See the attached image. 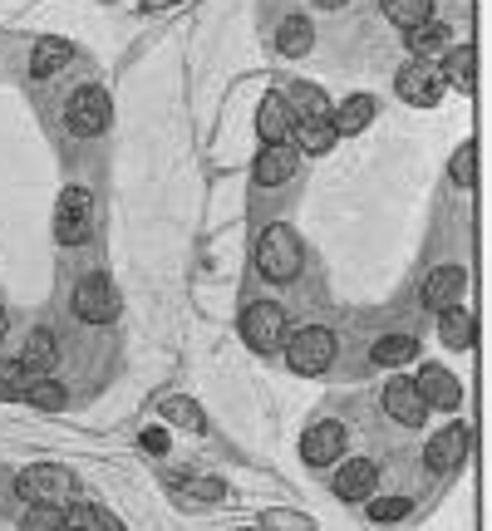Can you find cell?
<instances>
[{
	"label": "cell",
	"mask_w": 492,
	"mask_h": 531,
	"mask_svg": "<svg viewBox=\"0 0 492 531\" xmlns=\"http://www.w3.org/2000/svg\"><path fill=\"white\" fill-rule=\"evenodd\" d=\"M256 266H261V276L266 281H296V271H301V241L291 227H266L261 236V246H256Z\"/></svg>",
	"instance_id": "1"
},
{
	"label": "cell",
	"mask_w": 492,
	"mask_h": 531,
	"mask_svg": "<svg viewBox=\"0 0 492 531\" xmlns=\"http://www.w3.org/2000/svg\"><path fill=\"white\" fill-rule=\"evenodd\" d=\"M55 236L60 246H84L94 236V192L89 187H64L55 202Z\"/></svg>",
	"instance_id": "2"
},
{
	"label": "cell",
	"mask_w": 492,
	"mask_h": 531,
	"mask_svg": "<svg viewBox=\"0 0 492 531\" xmlns=\"http://www.w3.org/2000/svg\"><path fill=\"white\" fill-rule=\"evenodd\" d=\"M15 492L25 502H40V507H64L74 502V472L69 468H55V463H40V468H25Z\"/></svg>",
	"instance_id": "3"
},
{
	"label": "cell",
	"mask_w": 492,
	"mask_h": 531,
	"mask_svg": "<svg viewBox=\"0 0 492 531\" xmlns=\"http://www.w3.org/2000/svg\"><path fill=\"white\" fill-rule=\"evenodd\" d=\"M242 340L256 354H271L286 340V310L276 300H251L242 310Z\"/></svg>",
	"instance_id": "4"
},
{
	"label": "cell",
	"mask_w": 492,
	"mask_h": 531,
	"mask_svg": "<svg viewBox=\"0 0 492 531\" xmlns=\"http://www.w3.org/2000/svg\"><path fill=\"white\" fill-rule=\"evenodd\" d=\"M394 89H399V99L404 104H414V109H433L438 99H443V69L433 64V59H409L404 69H399V79H394Z\"/></svg>",
	"instance_id": "5"
},
{
	"label": "cell",
	"mask_w": 492,
	"mask_h": 531,
	"mask_svg": "<svg viewBox=\"0 0 492 531\" xmlns=\"http://www.w3.org/2000/svg\"><path fill=\"white\" fill-rule=\"evenodd\" d=\"M286 364H291L296 374H325V369L335 364V335L320 330V325H310V330H301V335H291Z\"/></svg>",
	"instance_id": "6"
},
{
	"label": "cell",
	"mask_w": 492,
	"mask_h": 531,
	"mask_svg": "<svg viewBox=\"0 0 492 531\" xmlns=\"http://www.w3.org/2000/svg\"><path fill=\"white\" fill-rule=\"evenodd\" d=\"M64 128H69L74 138H99V133L109 128V94L94 89V84H84V89L69 99V109H64Z\"/></svg>",
	"instance_id": "7"
},
{
	"label": "cell",
	"mask_w": 492,
	"mask_h": 531,
	"mask_svg": "<svg viewBox=\"0 0 492 531\" xmlns=\"http://www.w3.org/2000/svg\"><path fill=\"white\" fill-rule=\"evenodd\" d=\"M74 315H79L84 325H109V320L119 315L114 281H109V276H84V281L74 286Z\"/></svg>",
	"instance_id": "8"
},
{
	"label": "cell",
	"mask_w": 492,
	"mask_h": 531,
	"mask_svg": "<svg viewBox=\"0 0 492 531\" xmlns=\"http://www.w3.org/2000/svg\"><path fill=\"white\" fill-rule=\"evenodd\" d=\"M340 453H345V423H335V418H325V423H315L306 438H301V458H306L310 468H325V463H340Z\"/></svg>",
	"instance_id": "9"
},
{
	"label": "cell",
	"mask_w": 492,
	"mask_h": 531,
	"mask_svg": "<svg viewBox=\"0 0 492 531\" xmlns=\"http://www.w3.org/2000/svg\"><path fill=\"white\" fill-rule=\"evenodd\" d=\"M384 413H389L394 423H404V428H419V423L429 418V404H424V394L414 389V379H394V384H384Z\"/></svg>",
	"instance_id": "10"
},
{
	"label": "cell",
	"mask_w": 492,
	"mask_h": 531,
	"mask_svg": "<svg viewBox=\"0 0 492 531\" xmlns=\"http://www.w3.org/2000/svg\"><path fill=\"white\" fill-rule=\"evenodd\" d=\"M374 487H379V468L369 458H350L335 472V497H345V502H369Z\"/></svg>",
	"instance_id": "11"
},
{
	"label": "cell",
	"mask_w": 492,
	"mask_h": 531,
	"mask_svg": "<svg viewBox=\"0 0 492 531\" xmlns=\"http://www.w3.org/2000/svg\"><path fill=\"white\" fill-rule=\"evenodd\" d=\"M414 389L424 394V404H429V409H458V399H463L458 379H453L443 364H424V369H419V379H414Z\"/></svg>",
	"instance_id": "12"
},
{
	"label": "cell",
	"mask_w": 492,
	"mask_h": 531,
	"mask_svg": "<svg viewBox=\"0 0 492 531\" xmlns=\"http://www.w3.org/2000/svg\"><path fill=\"white\" fill-rule=\"evenodd\" d=\"M463 458H468V428H463V423H448L443 433H433V438H429V453H424V463H429L433 472L458 468Z\"/></svg>",
	"instance_id": "13"
},
{
	"label": "cell",
	"mask_w": 492,
	"mask_h": 531,
	"mask_svg": "<svg viewBox=\"0 0 492 531\" xmlns=\"http://www.w3.org/2000/svg\"><path fill=\"white\" fill-rule=\"evenodd\" d=\"M463 266H433V276L424 281V305H433V310H448V305H458V295H463Z\"/></svg>",
	"instance_id": "14"
},
{
	"label": "cell",
	"mask_w": 492,
	"mask_h": 531,
	"mask_svg": "<svg viewBox=\"0 0 492 531\" xmlns=\"http://www.w3.org/2000/svg\"><path fill=\"white\" fill-rule=\"evenodd\" d=\"M256 133H261V143H286L291 138V104H286V94H266L261 99Z\"/></svg>",
	"instance_id": "15"
},
{
	"label": "cell",
	"mask_w": 492,
	"mask_h": 531,
	"mask_svg": "<svg viewBox=\"0 0 492 531\" xmlns=\"http://www.w3.org/2000/svg\"><path fill=\"white\" fill-rule=\"evenodd\" d=\"M291 177H296V148L266 143V153L256 158V182L261 187H276V182H291Z\"/></svg>",
	"instance_id": "16"
},
{
	"label": "cell",
	"mask_w": 492,
	"mask_h": 531,
	"mask_svg": "<svg viewBox=\"0 0 492 531\" xmlns=\"http://www.w3.org/2000/svg\"><path fill=\"white\" fill-rule=\"evenodd\" d=\"M64 531H123V522L99 502H74L64 512Z\"/></svg>",
	"instance_id": "17"
},
{
	"label": "cell",
	"mask_w": 492,
	"mask_h": 531,
	"mask_svg": "<svg viewBox=\"0 0 492 531\" xmlns=\"http://www.w3.org/2000/svg\"><path fill=\"white\" fill-rule=\"evenodd\" d=\"M69 59H74V45H69V40H40L35 55H30V74H35V79H55V74L69 69Z\"/></svg>",
	"instance_id": "18"
},
{
	"label": "cell",
	"mask_w": 492,
	"mask_h": 531,
	"mask_svg": "<svg viewBox=\"0 0 492 531\" xmlns=\"http://www.w3.org/2000/svg\"><path fill=\"white\" fill-rule=\"evenodd\" d=\"M438 335H443L448 350H473V315H468L463 305H448V310L438 315Z\"/></svg>",
	"instance_id": "19"
},
{
	"label": "cell",
	"mask_w": 492,
	"mask_h": 531,
	"mask_svg": "<svg viewBox=\"0 0 492 531\" xmlns=\"http://www.w3.org/2000/svg\"><path fill=\"white\" fill-rule=\"evenodd\" d=\"M335 123L330 118H296V148L301 153H330L335 148Z\"/></svg>",
	"instance_id": "20"
},
{
	"label": "cell",
	"mask_w": 492,
	"mask_h": 531,
	"mask_svg": "<svg viewBox=\"0 0 492 531\" xmlns=\"http://www.w3.org/2000/svg\"><path fill=\"white\" fill-rule=\"evenodd\" d=\"M369 118H374V99L369 94H350L340 109H335V133H365L369 128Z\"/></svg>",
	"instance_id": "21"
},
{
	"label": "cell",
	"mask_w": 492,
	"mask_h": 531,
	"mask_svg": "<svg viewBox=\"0 0 492 531\" xmlns=\"http://www.w3.org/2000/svg\"><path fill=\"white\" fill-rule=\"evenodd\" d=\"M276 45H281V55H291V59L310 55L315 35H310V20H306V15H291V20H281V30H276Z\"/></svg>",
	"instance_id": "22"
},
{
	"label": "cell",
	"mask_w": 492,
	"mask_h": 531,
	"mask_svg": "<svg viewBox=\"0 0 492 531\" xmlns=\"http://www.w3.org/2000/svg\"><path fill=\"white\" fill-rule=\"evenodd\" d=\"M409 45H414V55L419 59H433L448 50V25L443 20H424V25H414L409 30Z\"/></svg>",
	"instance_id": "23"
},
{
	"label": "cell",
	"mask_w": 492,
	"mask_h": 531,
	"mask_svg": "<svg viewBox=\"0 0 492 531\" xmlns=\"http://www.w3.org/2000/svg\"><path fill=\"white\" fill-rule=\"evenodd\" d=\"M443 55H448V64H443V69H448V74H443V84H453V89H463V94H468V89H473V45H448V50H443Z\"/></svg>",
	"instance_id": "24"
},
{
	"label": "cell",
	"mask_w": 492,
	"mask_h": 531,
	"mask_svg": "<svg viewBox=\"0 0 492 531\" xmlns=\"http://www.w3.org/2000/svg\"><path fill=\"white\" fill-rule=\"evenodd\" d=\"M55 350H60V340H55L50 330H30V340H25V354H20V364H25L30 374H40V369H50V364H55Z\"/></svg>",
	"instance_id": "25"
},
{
	"label": "cell",
	"mask_w": 492,
	"mask_h": 531,
	"mask_svg": "<svg viewBox=\"0 0 492 531\" xmlns=\"http://www.w3.org/2000/svg\"><path fill=\"white\" fill-rule=\"evenodd\" d=\"M158 409H163V418H168V423H178V428H187V433H202V428H207L202 409H197L192 399H183V394H168Z\"/></svg>",
	"instance_id": "26"
},
{
	"label": "cell",
	"mask_w": 492,
	"mask_h": 531,
	"mask_svg": "<svg viewBox=\"0 0 492 531\" xmlns=\"http://www.w3.org/2000/svg\"><path fill=\"white\" fill-rule=\"evenodd\" d=\"M384 15H389L399 30H414V25L433 20V0H384Z\"/></svg>",
	"instance_id": "27"
},
{
	"label": "cell",
	"mask_w": 492,
	"mask_h": 531,
	"mask_svg": "<svg viewBox=\"0 0 492 531\" xmlns=\"http://www.w3.org/2000/svg\"><path fill=\"white\" fill-rule=\"evenodd\" d=\"M296 118H330V99L315 89V84H291V99H286Z\"/></svg>",
	"instance_id": "28"
},
{
	"label": "cell",
	"mask_w": 492,
	"mask_h": 531,
	"mask_svg": "<svg viewBox=\"0 0 492 531\" xmlns=\"http://www.w3.org/2000/svg\"><path fill=\"white\" fill-rule=\"evenodd\" d=\"M414 354H419V340H414V335H384V340L374 345V364H389V369H394V364H409Z\"/></svg>",
	"instance_id": "29"
},
{
	"label": "cell",
	"mask_w": 492,
	"mask_h": 531,
	"mask_svg": "<svg viewBox=\"0 0 492 531\" xmlns=\"http://www.w3.org/2000/svg\"><path fill=\"white\" fill-rule=\"evenodd\" d=\"M30 379H35V374H30L20 359H5V364H0V399H25V394H30Z\"/></svg>",
	"instance_id": "30"
},
{
	"label": "cell",
	"mask_w": 492,
	"mask_h": 531,
	"mask_svg": "<svg viewBox=\"0 0 492 531\" xmlns=\"http://www.w3.org/2000/svg\"><path fill=\"white\" fill-rule=\"evenodd\" d=\"M25 404H35V409L55 413V409H64V389H60V384H55V379H45V374H35V379H30V394H25Z\"/></svg>",
	"instance_id": "31"
},
{
	"label": "cell",
	"mask_w": 492,
	"mask_h": 531,
	"mask_svg": "<svg viewBox=\"0 0 492 531\" xmlns=\"http://www.w3.org/2000/svg\"><path fill=\"white\" fill-rule=\"evenodd\" d=\"M173 487L183 497H202V502H222L227 497V482H217V477H173Z\"/></svg>",
	"instance_id": "32"
},
{
	"label": "cell",
	"mask_w": 492,
	"mask_h": 531,
	"mask_svg": "<svg viewBox=\"0 0 492 531\" xmlns=\"http://www.w3.org/2000/svg\"><path fill=\"white\" fill-rule=\"evenodd\" d=\"M448 173H453L458 187H478V148H473V143H463V148L453 153V168H448Z\"/></svg>",
	"instance_id": "33"
},
{
	"label": "cell",
	"mask_w": 492,
	"mask_h": 531,
	"mask_svg": "<svg viewBox=\"0 0 492 531\" xmlns=\"http://www.w3.org/2000/svg\"><path fill=\"white\" fill-rule=\"evenodd\" d=\"M409 517V497H369V522H399Z\"/></svg>",
	"instance_id": "34"
},
{
	"label": "cell",
	"mask_w": 492,
	"mask_h": 531,
	"mask_svg": "<svg viewBox=\"0 0 492 531\" xmlns=\"http://www.w3.org/2000/svg\"><path fill=\"white\" fill-rule=\"evenodd\" d=\"M25 531H64V507H40V502H30Z\"/></svg>",
	"instance_id": "35"
},
{
	"label": "cell",
	"mask_w": 492,
	"mask_h": 531,
	"mask_svg": "<svg viewBox=\"0 0 492 531\" xmlns=\"http://www.w3.org/2000/svg\"><path fill=\"white\" fill-rule=\"evenodd\" d=\"M143 448H148V453H168V433H163V428H148V433H143Z\"/></svg>",
	"instance_id": "36"
},
{
	"label": "cell",
	"mask_w": 492,
	"mask_h": 531,
	"mask_svg": "<svg viewBox=\"0 0 492 531\" xmlns=\"http://www.w3.org/2000/svg\"><path fill=\"white\" fill-rule=\"evenodd\" d=\"M271 527H281V531H310V522H306V517H286V512H276V517H271Z\"/></svg>",
	"instance_id": "37"
},
{
	"label": "cell",
	"mask_w": 492,
	"mask_h": 531,
	"mask_svg": "<svg viewBox=\"0 0 492 531\" xmlns=\"http://www.w3.org/2000/svg\"><path fill=\"white\" fill-rule=\"evenodd\" d=\"M163 5H173V0H148V10H163Z\"/></svg>",
	"instance_id": "38"
},
{
	"label": "cell",
	"mask_w": 492,
	"mask_h": 531,
	"mask_svg": "<svg viewBox=\"0 0 492 531\" xmlns=\"http://www.w3.org/2000/svg\"><path fill=\"white\" fill-rule=\"evenodd\" d=\"M315 5H325V10H335V5H345V0H315Z\"/></svg>",
	"instance_id": "39"
},
{
	"label": "cell",
	"mask_w": 492,
	"mask_h": 531,
	"mask_svg": "<svg viewBox=\"0 0 492 531\" xmlns=\"http://www.w3.org/2000/svg\"><path fill=\"white\" fill-rule=\"evenodd\" d=\"M5 325H10V315H5V310H0V335H5Z\"/></svg>",
	"instance_id": "40"
}]
</instances>
